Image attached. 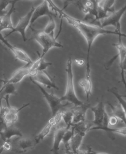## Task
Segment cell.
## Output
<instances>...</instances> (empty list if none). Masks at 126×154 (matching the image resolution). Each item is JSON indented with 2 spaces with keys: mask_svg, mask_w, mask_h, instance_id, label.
Returning <instances> with one entry per match:
<instances>
[{
  "mask_svg": "<svg viewBox=\"0 0 126 154\" xmlns=\"http://www.w3.org/2000/svg\"><path fill=\"white\" fill-rule=\"evenodd\" d=\"M49 7L51 9L54 11V13L57 16H60V18H64L66 21L75 27L76 29L78 30L80 33L83 35L85 40L87 43V63H86V77L85 79L91 81V66L90 62H89V56H90V51L91 50V47L92 43L94 42L95 40L100 35H117L119 36H122L119 35L115 31H109L101 28L99 26L91 25V24L87 23L81 21V20L73 18L71 16L65 13L63 11V9H60L52 1H47Z\"/></svg>",
  "mask_w": 126,
  "mask_h": 154,
  "instance_id": "6da1fadb",
  "label": "cell"
},
{
  "mask_svg": "<svg viewBox=\"0 0 126 154\" xmlns=\"http://www.w3.org/2000/svg\"><path fill=\"white\" fill-rule=\"evenodd\" d=\"M66 72L67 74V88L65 94L60 98L61 102L66 101L68 103H72L75 105V107L82 106L85 102H83L78 99L76 94L75 85H74V75L72 71V61L70 57L68 59L67 63V67Z\"/></svg>",
  "mask_w": 126,
  "mask_h": 154,
  "instance_id": "7a4b0ae2",
  "label": "cell"
},
{
  "mask_svg": "<svg viewBox=\"0 0 126 154\" xmlns=\"http://www.w3.org/2000/svg\"><path fill=\"white\" fill-rule=\"evenodd\" d=\"M31 29L32 31V36L29 40H34L41 45L43 48L42 57H43L52 48H63L62 44L57 41L56 37H52L49 35L46 34L43 30H36L32 27H31Z\"/></svg>",
  "mask_w": 126,
  "mask_h": 154,
  "instance_id": "3957f363",
  "label": "cell"
},
{
  "mask_svg": "<svg viewBox=\"0 0 126 154\" xmlns=\"http://www.w3.org/2000/svg\"><path fill=\"white\" fill-rule=\"evenodd\" d=\"M126 11V5L121 8L120 9L117 11H114L110 15L107 16L106 18H105L103 20H101L99 21L100 26L101 28H103L107 26H114L115 27V31L117 32L119 35H122V36H126L124 33H122L121 32V25H120V20L122 16L124 14Z\"/></svg>",
  "mask_w": 126,
  "mask_h": 154,
  "instance_id": "277c9868",
  "label": "cell"
},
{
  "mask_svg": "<svg viewBox=\"0 0 126 154\" xmlns=\"http://www.w3.org/2000/svg\"><path fill=\"white\" fill-rule=\"evenodd\" d=\"M30 79L32 82V83L34 84L36 86L38 87V88L40 89V91H41L42 94L43 95L44 98H45V100H47V102L48 104L49 105V107L51 109L52 116H54L57 114V113L60 111L61 109L67 106V105L69 104L68 103H67L66 104H62V102H61V100H60V98H58V97H57L56 95H54L53 93L52 92L49 93V92H47L45 90V88L43 87V86L41 85H40L39 83H36L31 78H30Z\"/></svg>",
  "mask_w": 126,
  "mask_h": 154,
  "instance_id": "5b68a950",
  "label": "cell"
},
{
  "mask_svg": "<svg viewBox=\"0 0 126 154\" xmlns=\"http://www.w3.org/2000/svg\"><path fill=\"white\" fill-rule=\"evenodd\" d=\"M11 150L16 153H23L33 148L35 146L34 140L29 138L18 137L10 142Z\"/></svg>",
  "mask_w": 126,
  "mask_h": 154,
  "instance_id": "8992f818",
  "label": "cell"
},
{
  "mask_svg": "<svg viewBox=\"0 0 126 154\" xmlns=\"http://www.w3.org/2000/svg\"><path fill=\"white\" fill-rule=\"evenodd\" d=\"M32 64H26L25 66L19 68L14 73L9 79L3 82V85H5L7 84H17L22 82L24 78L27 75H30V77L33 76L36 72L32 68Z\"/></svg>",
  "mask_w": 126,
  "mask_h": 154,
  "instance_id": "52a82bcc",
  "label": "cell"
},
{
  "mask_svg": "<svg viewBox=\"0 0 126 154\" xmlns=\"http://www.w3.org/2000/svg\"><path fill=\"white\" fill-rule=\"evenodd\" d=\"M35 8L34 7H32L31 10L28 11V13L24 17H22L19 19L18 23L17 24L14 29L12 30L10 33L5 36V37L10 36L13 33H15V32H18L22 35V37L23 38V40L24 42L27 41V38H26V30L28 27L30 26V23H31V20L32 15L33 14V12L34 11Z\"/></svg>",
  "mask_w": 126,
  "mask_h": 154,
  "instance_id": "ba28073f",
  "label": "cell"
},
{
  "mask_svg": "<svg viewBox=\"0 0 126 154\" xmlns=\"http://www.w3.org/2000/svg\"><path fill=\"white\" fill-rule=\"evenodd\" d=\"M62 120V113H61V111H59L54 116H52V118L48 120L45 126L34 137V141L35 145L39 144L40 142L42 141L49 134L52 128H56V126H58Z\"/></svg>",
  "mask_w": 126,
  "mask_h": 154,
  "instance_id": "9c48e42d",
  "label": "cell"
},
{
  "mask_svg": "<svg viewBox=\"0 0 126 154\" xmlns=\"http://www.w3.org/2000/svg\"><path fill=\"white\" fill-rule=\"evenodd\" d=\"M0 41H1L4 45H5L8 48H9V50H10L13 52V54H14L15 59L16 60H21V61L23 63H25L27 64H30L33 63L29 55H28L25 51L19 49V48L15 46L12 45V44H10L9 41L4 37L1 33H0Z\"/></svg>",
  "mask_w": 126,
  "mask_h": 154,
  "instance_id": "30bf717a",
  "label": "cell"
},
{
  "mask_svg": "<svg viewBox=\"0 0 126 154\" xmlns=\"http://www.w3.org/2000/svg\"><path fill=\"white\" fill-rule=\"evenodd\" d=\"M43 16H47L49 18L58 17L54 12L51 11L47 1H43L42 4H40L39 6L35 8L33 14L32 15L29 27H32V26L36 22V20L40 17H43Z\"/></svg>",
  "mask_w": 126,
  "mask_h": 154,
  "instance_id": "8fae6325",
  "label": "cell"
},
{
  "mask_svg": "<svg viewBox=\"0 0 126 154\" xmlns=\"http://www.w3.org/2000/svg\"><path fill=\"white\" fill-rule=\"evenodd\" d=\"M122 36H119V42L116 44H113V45L115 46L119 52V56L120 58V68L121 70V82H122L124 85L125 87H126V82L125 78V72L126 69V48L124 45L122 41L121 40Z\"/></svg>",
  "mask_w": 126,
  "mask_h": 154,
  "instance_id": "7c38bea8",
  "label": "cell"
},
{
  "mask_svg": "<svg viewBox=\"0 0 126 154\" xmlns=\"http://www.w3.org/2000/svg\"><path fill=\"white\" fill-rule=\"evenodd\" d=\"M30 78L42 86H45L48 88H55L56 90H59V88L57 87L54 82V78L48 75L46 72H37L33 76Z\"/></svg>",
  "mask_w": 126,
  "mask_h": 154,
  "instance_id": "4fadbf2b",
  "label": "cell"
},
{
  "mask_svg": "<svg viewBox=\"0 0 126 154\" xmlns=\"http://www.w3.org/2000/svg\"><path fill=\"white\" fill-rule=\"evenodd\" d=\"M29 105L30 103H26L25 105H23L19 109H16L11 106L4 107L3 116L7 125L14 124L16 122H17L18 120L19 112L22 111L23 108L28 106Z\"/></svg>",
  "mask_w": 126,
  "mask_h": 154,
  "instance_id": "5bb4252c",
  "label": "cell"
},
{
  "mask_svg": "<svg viewBox=\"0 0 126 154\" xmlns=\"http://www.w3.org/2000/svg\"><path fill=\"white\" fill-rule=\"evenodd\" d=\"M89 109H91L93 114H94V120L92 121V124L96 125V126H101V125H102L105 113L106 112L105 111L103 101L101 100L97 104L96 106H91Z\"/></svg>",
  "mask_w": 126,
  "mask_h": 154,
  "instance_id": "9a60e30c",
  "label": "cell"
},
{
  "mask_svg": "<svg viewBox=\"0 0 126 154\" xmlns=\"http://www.w3.org/2000/svg\"><path fill=\"white\" fill-rule=\"evenodd\" d=\"M16 2L17 1H14L12 3L10 10L1 17V21L0 23V33L5 29H11L12 31L14 29L11 16L15 12V4Z\"/></svg>",
  "mask_w": 126,
  "mask_h": 154,
  "instance_id": "2e32d148",
  "label": "cell"
},
{
  "mask_svg": "<svg viewBox=\"0 0 126 154\" xmlns=\"http://www.w3.org/2000/svg\"><path fill=\"white\" fill-rule=\"evenodd\" d=\"M0 136H1V139L4 141V143H5V142L10 141L13 137L17 136L22 137H23V135L21 131L17 127H16L14 124H13L7 125L0 133Z\"/></svg>",
  "mask_w": 126,
  "mask_h": 154,
  "instance_id": "e0dca14e",
  "label": "cell"
},
{
  "mask_svg": "<svg viewBox=\"0 0 126 154\" xmlns=\"http://www.w3.org/2000/svg\"><path fill=\"white\" fill-rule=\"evenodd\" d=\"M67 130L66 127H58L56 126L54 133V142L52 148L51 149V152L53 154H58L60 144L62 142L63 135Z\"/></svg>",
  "mask_w": 126,
  "mask_h": 154,
  "instance_id": "ac0fdd59",
  "label": "cell"
},
{
  "mask_svg": "<svg viewBox=\"0 0 126 154\" xmlns=\"http://www.w3.org/2000/svg\"><path fill=\"white\" fill-rule=\"evenodd\" d=\"M91 107V105L89 102H85V104L82 106L74 107L75 111L74 115H73L72 120V125L78 124L81 122H84L85 120V116H86V111L87 109Z\"/></svg>",
  "mask_w": 126,
  "mask_h": 154,
  "instance_id": "d6986e66",
  "label": "cell"
},
{
  "mask_svg": "<svg viewBox=\"0 0 126 154\" xmlns=\"http://www.w3.org/2000/svg\"><path fill=\"white\" fill-rule=\"evenodd\" d=\"M85 136V134H84V133L73 131V135L69 142V146L71 151L74 154H76V152L80 149V147L82 144V140Z\"/></svg>",
  "mask_w": 126,
  "mask_h": 154,
  "instance_id": "ffe728a7",
  "label": "cell"
},
{
  "mask_svg": "<svg viewBox=\"0 0 126 154\" xmlns=\"http://www.w3.org/2000/svg\"><path fill=\"white\" fill-rule=\"evenodd\" d=\"M107 103L111 109L113 116H115L116 119L126 124V112L123 107L119 103L116 104V105H112L109 102H107Z\"/></svg>",
  "mask_w": 126,
  "mask_h": 154,
  "instance_id": "44dd1931",
  "label": "cell"
},
{
  "mask_svg": "<svg viewBox=\"0 0 126 154\" xmlns=\"http://www.w3.org/2000/svg\"><path fill=\"white\" fill-rule=\"evenodd\" d=\"M104 130L107 132H110L113 133H117L122 135H126V128L125 126L124 128H109V126H95L91 127L89 130Z\"/></svg>",
  "mask_w": 126,
  "mask_h": 154,
  "instance_id": "7402d4cb",
  "label": "cell"
},
{
  "mask_svg": "<svg viewBox=\"0 0 126 154\" xmlns=\"http://www.w3.org/2000/svg\"><path fill=\"white\" fill-rule=\"evenodd\" d=\"M75 108L66 109V110L62 111V119L64 121L65 124L66 125V129H69L72 125V120L73 115H74Z\"/></svg>",
  "mask_w": 126,
  "mask_h": 154,
  "instance_id": "603a6c76",
  "label": "cell"
},
{
  "mask_svg": "<svg viewBox=\"0 0 126 154\" xmlns=\"http://www.w3.org/2000/svg\"><path fill=\"white\" fill-rule=\"evenodd\" d=\"M78 85L82 87L85 92V96L87 98V102H89V97H90L92 92V81L87 80L85 78H84L82 79H80L78 82Z\"/></svg>",
  "mask_w": 126,
  "mask_h": 154,
  "instance_id": "cb8c5ba5",
  "label": "cell"
},
{
  "mask_svg": "<svg viewBox=\"0 0 126 154\" xmlns=\"http://www.w3.org/2000/svg\"><path fill=\"white\" fill-rule=\"evenodd\" d=\"M37 54L38 55V58L36 59V62H37V72L45 70L48 66L52 65V64L51 63L45 61L43 57H42L41 54H40L38 51H37Z\"/></svg>",
  "mask_w": 126,
  "mask_h": 154,
  "instance_id": "d4e9b609",
  "label": "cell"
},
{
  "mask_svg": "<svg viewBox=\"0 0 126 154\" xmlns=\"http://www.w3.org/2000/svg\"><path fill=\"white\" fill-rule=\"evenodd\" d=\"M107 91L112 93L113 95L115 96L116 98L118 99V100H119V103L121 105L122 107H123L124 110H125L126 109V102H125V100H123V97H125V98L126 95L125 94L123 96V95L120 94V93L118 92V89L116 87H113L111 88H109Z\"/></svg>",
  "mask_w": 126,
  "mask_h": 154,
  "instance_id": "484cf974",
  "label": "cell"
},
{
  "mask_svg": "<svg viewBox=\"0 0 126 154\" xmlns=\"http://www.w3.org/2000/svg\"><path fill=\"white\" fill-rule=\"evenodd\" d=\"M56 29V22L54 20V18H50L47 25L43 30L45 33L47 35L54 37V31Z\"/></svg>",
  "mask_w": 126,
  "mask_h": 154,
  "instance_id": "4316f807",
  "label": "cell"
},
{
  "mask_svg": "<svg viewBox=\"0 0 126 154\" xmlns=\"http://www.w3.org/2000/svg\"><path fill=\"white\" fill-rule=\"evenodd\" d=\"M73 135V130L72 128H70L69 129H67L66 133L63 135V139H62V143L64 144L65 148L69 146V142L71 139V138Z\"/></svg>",
  "mask_w": 126,
  "mask_h": 154,
  "instance_id": "83f0119b",
  "label": "cell"
},
{
  "mask_svg": "<svg viewBox=\"0 0 126 154\" xmlns=\"http://www.w3.org/2000/svg\"><path fill=\"white\" fill-rule=\"evenodd\" d=\"M14 1H6V0H0V16H3L7 12L5 10L7 6L10 3H13Z\"/></svg>",
  "mask_w": 126,
  "mask_h": 154,
  "instance_id": "f1b7e54d",
  "label": "cell"
},
{
  "mask_svg": "<svg viewBox=\"0 0 126 154\" xmlns=\"http://www.w3.org/2000/svg\"><path fill=\"white\" fill-rule=\"evenodd\" d=\"M119 119H116L115 116H111L110 117H108V125H115L118 124V122H119Z\"/></svg>",
  "mask_w": 126,
  "mask_h": 154,
  "instance_id": "f546056e",
  "label": "cell"
},
{
  "mask_svg": "<svg viewBox=\"0 0 126 154\" xmlns=\"http://www.w3.org/2000/svg\"><path fill=\"white\" fill-rule=\"evenodd\" d=\"M2 146L3 147L4 149H6V150H7V151L11 150L12 145H11V143H10V140L4 143V144L2 145Z\"/></svg>",
  "mask_w": 126,
  "mask_h": 154,
  "instance_id": "4dcf8cb0",
  "label": "cell"
},
{
  "mask_svg": "<svg viewBox=\"0 0 126 154\" xmlns=\"http://www.w3.org/2000/svg\"><path fill=\"white\" fill-rule=\"evenodd\" d=\"M66 154H74L73 153V152L71 151L69 146L67 147H66Z\"/></svg>",
  "mask_w": 126,
  "mask_h": 154,
  "instance_id": "1f68e13d",
  "label": "cell"
},
{
  "mask_svg": "<svg viewBox=\"0 0 126 154\" xmlns=\"http://www.w3.org/2000/svg\"><path fill=\"white\" fill-rule=\"evenodd\" d=\"M91 154H108V153H104V152H95V151H93L92 149H91Z\"/></svg>",
  "mask_w": 126,
  "mask_h": 154,
  "instance_id": "d6a6232c",
  "label": "cell"
},
{
  "mask_svg": "<svg viewBox=\"0 0 126 154\" xmlns=\"http://www.w3.org/2000/svg\"><path fill=\"white\" fill-rule=\"evenodd\" d=\"M3 150H4V148H3V146H1V148H0V154L2 153V152H3Z\"/></svg>",
  "mask_w": 126,
  "mask_h": 154,
  "instance_id": "836d02e7",
  "label": "cell"
},
{
  "mask_svg": "<svg viewBox=\"0 0 126 154\" xmlns=\"http://www.w3.org/2000/svg\"><path fill=\"white\" fill-rule=\"evenodd\" d=\"M0 45H1V44H0Z\"/></svg>",
  "mask_w": 126,
  "mask_h": 154,
  "instance_id": "e575fe53",
  "label": "cell"
}]
</instances>
